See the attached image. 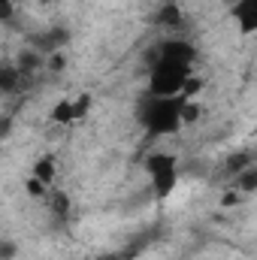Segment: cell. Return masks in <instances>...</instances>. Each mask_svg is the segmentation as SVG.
<instances>
[{
    "label": "cell",
    "instance_id": "obj_8",
    "mask_svg": "<svg viewBox=\"0 0 257 260\" xmlns=\"http://www.w3.org/2000/svg\"><path fill=\"white\" fill-rule=\"evenodd\" d=\"M67 40H70V34H67L64 27H52V30H46V34L37 40V49H40L43 55H46V52H49V55H58V49L64 46Z\"/></svg>",
    "mask_w": 257,
    "mask_h": 260
},
{
    "label": "cell",
    "instance_id": "obj_6",
    "mask_svg": "<svg viewBox=\"0 0 257 260\" xmlns=\"http://www.w3.org/2000/svg\"><path fill=\"white\" fill-rule=\"evenodd\" d=\"M154 24H157L160 30H170V34L182 30V24H185V12H182V6L173 3V0L160 3V9L154 12Z\"/></svg>",
    "mask_w": 257,
    "mask_h": 260
},
{
    "label": "cell",
    "instance_id": "obj_2",
    "mask_svg": "<svg viewBox=\"0 0 257 260\" xmlns=\"http://www.w3.org/2000/svg\"><path fill=\"white\" fill-rule=\"evenodd\" d=\"M191 97H154L145 94L136 103V121L148 136H173L185 127V103Z\"/></svg>",
    "mask_w": 257,
    "mask_h": 260
},
{
    "label": "cell",
    "instance_id": "obj_15",
    "mask_svg": "<svg viewBox=\"0 0 257 260\" xmlns=\"http://www.w3.org/2000/svg\"><path fill=\"white\" fill-rule=\"evenodd\" d=\"M233 3H236V0H227V6H233Z\"/></svg>",
    "mask_w": 257,
    "mask_h": 260
},
{
    "label": "cell",
    "instance_id": "obj_16",
    "mask_svg": "<svg viewBox=\"0 0 257 260\" xmlns=\"http://www.w3.org/2000/svg\"><path fill=\"white\" fill-rule=\"evenodd\" d=\"M40 3H52V0H40Z\"/></svg>",
    "mask_w": 257,
    "mask_h": 260
},
{
    "label": "cell",
    "instance_id": "obj_13",
    "mask_svg": "<svg viewBox=\"0 0 257 260\" xmlns=\"http://www.w3.org/2000/svg\"><path fill=\"white\" fill-rule=\"evenodd\" d=\"M12 12H15L12 0H0V18H3V21H9V18H12Z\"/></svg>",
    "mask_w": 257,
    "mask_h": 260
},
{
    "label": "cell",
    "instance_id": "obj_7",
    "mask_svg": "<svg viewBox=\"0 0 257 260\" xmlns=\"http://www.w3.org/2000/svg\"><path fill=\"white\" fill-rule=\"evenodd\" d=\"M30 179L40 182V185H46L52 191V185L58 179V157L55 154H40L37 164H34V170H30Z\"/></svg>",
    "mask_w": 257,
    "mask_h": 260
},
{
    "label": "cell",
    "instance_id": "obj_11",
    "mask_svg": "<svg viewBox=\"0 0 257 260\" xmlns=\"http://www.w3.org/2000/svg\"><path fill=\"white\" fill-rule=\"evenodd\" d=\"M254 164V154H248V151H236V154H230L227 157V164H224V173L230 176V179H236L245 167H251Z\"/></svg>",
    "mask_w": 257,
    "mask_h": 260
},
{
    "label": "cell",
    "instance_id": "obj_14",
    "mask_svg": "<svg viewBox=\"0 0 257 260\" xmlns=\"http://www.w3.org/2000/svg\"><path fill=\"white\" fill-rule=\"evenodd\" d=\"M12 257H15V245L6 239V242H3V260H12Z\"/></svg>",
    "mask_w": 257,
    "mask_h": 260
},
{
    "label": "cell",
    "instance_id": "obj_3",
    "mask_svg": "<svg viewBox=\"0 0 257 260\" xmlns=\"http://www.w3.org/2000/svg\"><path fill=\"white\" fill-rule=\"evenodd\" d=\"M142 167H145V173H148L154 200H157V203L170 200L173 191L179 188V176H182V173H179V157L170 154V151H151V154H145Z\"/></svg>",
    "mask_w": 257,
    "mask_h": 260
},
{
    "label": "cell",
    "instance_id": "obj_9",
    "mask_svg": "<svg viewBox=\"0 0 257 260\" xmlns=\"http://www.w3.org/2000/svg\"><path fill=\"white\" fill-rule=\"evenodd\" d=\"M27 76H24V70L18 64H6L0 70V91L3 94H12V91H18V85L24 82Z\"/></svg>",
    "mask_w": 257,
    "mask_h": 260
},
{
    "label": "cell",
    "instance_id": "obj_10",
    "mask_svg": "<svg viewBox=\"0 0 257 260\" xmlns=\"http://www.w3.org/2000/svg\"><path fill=\"white\" fill-rule=\"evenodd\" d=\"M233 191H239V194H254L257 191V164H251V167H245L236 179H233Z\"/></svg>",
    "mask_w": 257,
    "mask_h": 260
},
{
    "label": "cell",
    "instance_id": "obj_4",
    "mask_svg": "<svg viewBox=\"0 0 257 260\" xmlns=\"http://www.w3.org/2000/svg\"><path fill=\"white\" fill-rule=\"evenodd\" d=\"M94 106V97L91 94H79V97H64L55 103V109L49 112V121L52 124H61V127H73L79 124Z\"/></svg>",
    "mask_w": 257,
    "mask_h": 260
},
{
    "label": "cell",
    "instance_id": "obj_12",
    "mask_svg": "<svg viewBox=\"0 0 257 260\" xmlns=\"http://www.w3.org/2000/svg\"><path fill=\"white\" fill-rule=\"evenodd\" d=\"M197 118H200V103L188 100V103H185V124H194Z\"/></svg>",
    "mask_w": 257,
    "mask_h": 260
},
{
    "label": "cell",
    "instance_id": "obj_1",
    "mask_svg": "<svg viewBox=\"0 0 257 260\" xmlns=\"http://www.w3.org/2000/svg\"><path fill=\"white\" fill-rule=\"evenodd\" d=\"M194 61H197V49L194 43L182 37H170L164 40L148 64V94L154 97H182L200 88V79H194Z\"/></svg>",
    "mask_w": 257,
    "mask_h": 260
},
{
    "label": "cell",
    "instance_id": "obj_5",
    "mask_svg": "<svg viewBox=\"0 0 257 260\" xmlns=\"http://www.w3.org/2000/svg\"><path fill=\"white\" fill-rule=\"evenodd\" d=\"M230 18L236 21L239 34H257V0H236L230 6Z\"/></svg>",
    "mask_w": 257,
    "mask_h": 260
}]
</instances>
